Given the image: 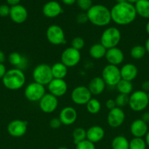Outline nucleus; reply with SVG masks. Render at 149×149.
<instances>
[{"mask_svg":"<svg viewBox=\"0 0 149 149\" xmlns=\"http://www.w3.org/2000/svg\"><path fill=\"white\" fill-rule=\"evenodd\" d=\"M111 20L120 26H126L133 23L137 13L132 4L127 2L117 3L110 10Z\"/></svg>","mask_w":149,"mask_h":149,"instance_id":"f257e3e1","label":"nucleus"},{"mask_svg":"<svg viewBox=\"0 0 149 149\" xmlns=\"http://www.w3.org/2000/svg\"><path fill=\"white\" fill-rule=\"evenodd\" d=\"M89 21L99 27H104L111 22L110 10L102 4H94L86 12Z\"/></svg>","mask_w":149,"mask_h":149,"instance_id":"f03ea898","label":"nucleus"},{"mask_svg":"<svg viewBox=\"0 0 149 149\" xmlns=\"http://www.w3.org/2000/svg\"><path fill=\"white\" fill-rule=\"evenodd\" d=\"M1 81L4 87L8 90H18L24 86L26 77L23 71L15 68L7 71Z\"/></svg>","mask_w":149,"mask_h":149,"instance_id":"7ed1b4c3","label":"nucleus"},{"mask_svg":"<svg viewBox=\"0 0 149 149\" xmlns=\"http://www.w3.org/2000/svg\"><path fill=\"white\" fill-rule=\"evenodd\" d=\"M121 39V33L118 29L115 27L107 28L100 37V43L108 49L116 47Z\"/></svg>","mask_w":149,"mask_h":149,"instance_id":"20e7f679","label":"nucleus"},{"mask_svg":"<svg viewBox=\"0 0 149 149\" xmlns=\"http://www.w3.org/2000/svg\"><path fill=\"white\" fill-rule=\"evenodd\" d=\"M148 104L149 99L148 93L142 90L133 92L129 95V106L133 111H143L148 107Z\"/></svg>","mask_w":149,"mask_h":149,"instance_id":"39448f33","label":"nucleus"},{"mask_svg":"<svg viewBox=\"0 0 149 149\" xmlns=\"http://www.w3.org/2000/svg\"><path fill=\"white\" fill-rule=\"evenodd\" d=\"M34 81L37 82L42 85H48L53 80L51 66L45 63H41L37 65L32 72Z\"/></svg>","mask_w":149,"mask_h":149,"instance_id":"423d86ee","label":"nucleus"},{"mask_svg":"<svg viewBox=\"0 0 149 149\" xmlns=\"http://www.w3.org/2000/svg\"><path fill=\"white\" fill-rule=\"evenodd\" d=\"M101 77L103 79L106 85L110 87L116 86V84L121 79L120 68L117 65L108 64L102 69Z\"/></svg>","mask_w":149,"mask_h":149,"instance_id":"0eeeda50","label":"nucleus"},{"mask_svg":"<svg viewBox=\"0 0 149 149\" xmlns=\"http://www.w3.org/2000/svg\"><path fill=\"white\" fill-rule=\"evenodd\" d=\"M45 94V86L35 81L28 84L24 90L25 97L31 102H39Z\"/></svg>","mask_w":149,"mask_h":149,"instance_id":"6e6552de","label":"nucleus"},{"mask_svg":"<svg viewBox=\"0 0 149 149\" xmlns=\"http://www.w3.org/2000/svg\"><path fill=\"white\" fill-rule=\"evenodd\" d=\"M46 38L51 45H61L66 43L64 30L58 25H51L47 29Z\"/></svg>","mask_w":149,"mask_h":149,"instance_id":"1a4fd4ad","label":"nucleus"},{"mask_svg":"<svg viewBox=\"0 0 149 149\" xmlns=\"http://www.w3.org/2000/svg\"><path fill=\"white\" fill-rule=\"evenodd\" d=\"M81 60V54L79 50L72 47H67L62 52L61 55V62L67 68H72L80 63Z\"/></svg>","mask_w":149,"mask_h":149,"instance_id":"9d476101","label":"nucleus"},{"mask_svg":"<svg viewBox=\"0 0 149 149\" xmlns=\"http://www.w3.org/2000/svg\"><path fill=\"white\" fill-rule=\"evenodd\" d=\"M92 97L88 87L80 85L73 89L71 93V99L74 103L80 106L86 105Z\"/></svg>","mask_w":149,"mask_h":149,"instance_id":"9b49d317","label":"nucleus"},{"mask_svg":"<svg viewBox=\"0 0 149 149\" xmlns=\"http://www.w3.org/2000/svg\"><path fill=\"white\" fill-rule=\"evenodd\" d=\"M28 128L27 121L21 119H15L11 121L7 125V132L14 138H20L26 134Z\"/></svg>","mask_w":149,"mask_h":149,"instance_id":"f8f14e48","label":"nucleus"},{"mask_svg":"<svg viewBox=\"0 0 149 149\" xmlns=\"http://www.w3.org/2000/svg\"><path fill=\"white\" fill-rule=\"evenodd\" d=\"M58 97L51 93H46L39 101L40 110L45 113H51L55 111L58 108Z\"/></svg>","mask_w":149,"mask_h":149,"instance_id":"ddd939ff","label":"nucleus"},{"mask_svg":"<svg viewBox=\"0 0 149 149\" xmlns=\"http://www.w3.org/2000/svg\"><path fill=\"white\" fill-rule=\"evenodd\" d=\"M125 120V113L121 108L115 107L109 111L107 122L108 125L112 128H118L123 125Z\"/></svg>","mask_w":149,"mask_h":149,"instance_id":"4468645a","label":"nucleus"},{"mask_svg":"<svg viewBox=\"0 0 149 149\" xmlns=\"http://www.w3.org/2000/svg\"><path fill=\"white\" fill-rule=\"evenodd\" d=\"M48 89L49 90V93L58 97L64 95L67 93L68 86L64 79H53L52 81L48 84Z\"/></svg>","mask_w":149,"mask_h":149,"instance_id":"2eb2a0df","label":"nucleus"},{"mask_svg":"<svg viewBox=\"0 0 149 149\" xmlns=\"http://www.w3.org/2000/svg\"><path fill=\"white\" fill-rule=\"evenodd\" d=\"M14 23L21 24L24 23L28 17V11L25 7L20 4L12 6L9 15Z\"/></svg>","mask_w":149,"mask_h":149,"instance_id":"dca6fc26","label":"nucleus"},{"mask_svg":"<svg viewBox=\"0 0 149 149\" xmlns=\"http://www.w3.org/2000/svg\"><path fill=\"white\" fill-rule=\"evenodd\" d=\"M59 119L62 125H72L76 122L77 118V113L75 109L72 106H67L61 110L59 113Z\"/></svg>","mask_w":149,"mask_h":149,"instance_id":"f3484780","label":"nucleus"},{"mask_svg":"<svg viewBox=\"0 0 149 149\" xmlns=\"http://www.w3.org/2000/svg\"><path fill=\"white\" fill-rule=\"evenodd\" d=\"M63 13V9L58 2L56 1H50L44 4L42 7V13L48 18H54Z\"/></svg>","mask_w":149,"mask_h":149,"instance_id":"a211bd4d","label":"nucleus"},{"mask_svg":"<svg viewBox=\"0 0 149 149\" xmlns=\"http://www.w3.org/2000/svg\"><path fill=\"white\" fill-rule=\"evenodd\" d=\"M105 58L109 64L118 66L124 61V54L121 49L116 47L107 49Z\"/></svg>","mask_w":149,"mask_h":149,"instance_id":"6ab92c4d","label":"nucleus"},{"mask_svg":"<svg viewBox=\"0 0 149 149\" xmlns=\"http://www.w3.org/2000/svg\"><path fill=\"white\" fill-rule=\"evenodd\" d=\"M148 132V124L143 122L141 119H137L132 122L130 125V132L134 138H142L145 137Z\"/></svg>","mask_w":149,"mask_h":149,"instance_id":"aec40b11","label":"nucleus"},{"mask_svg":"<svg viewBox=\"0 0 149 149\" xmlns=\"http://www.w3.org/2000/svg\"><path fill=\"white\" fill-rule=\"evenodd\" d=\"M105 135L103 128L99 125L90 127L86 130V139L93 143H96L102 141Z\"/></svg>","mask_w":149,"mask_h":149,"instance_id":"412c9836","label":"nucleus"},{"mask_svg":"<svg viewBox=\"0 0 149 149\" xmlns=\"http://www.w3.org/2000/svg\"><path fill=\"white\" fill-rule=\"evenodd\" d=\"M121 79L131 81L137 77L138 69L137 67L133 63H127L120 68Z\"/></svg>","mask_w":149,"mask_h":149,"instance_id":"4be33fe9","label":"nucleus"},{"mask_svg":"<svg viewBox=\"0 0 149 149\" xmlns=\"http://www.w3.org/2000/svg\"><path fill=\"white\" fill-rule=\"evenodd\" d=\"M105 87L106 84L101 77H96L91 79L88 86L90 93L93 95H99L102 94L105 91Z\"/></svg>","mask_w":149,"mask_h":149,"instance_id":"5701e85b","label":"nucleus"},{"mask_svg":"<svg viewBox=\"0 0 149 149\" xmlns=\"http://www.w3.org/2000/svg\"><path fill=\"white\" fill-rule=\"evenodd\" d=\"M8 61L12 65L22 71L24 70L28 63L26 58L17 52H13L9 55Z\"/></svg>","mask_w":149,"mask_h":149,"instance_id":"b1692460","label":"nucleus"},{"mask_svg":"<svg viewBox=\"0 0 149 149\" xmlns=\"http://www.w3.org/2000/svg\"><path fill=\"white\" fill-rule=\"evenodd\" d=\"M51 71H52L53 79H64L67 75L68 68L61 62H57L52 65Z\"/></svg>","mask_w":149,"mask_h":149,"instance_id":"393cba45","label":"nucleus"},{"mask_svg":"<svg viewBox=\"0 0 149 149\" xmlns=\"http://www.w3.org/2000/svg\"><path fill=\"white\" fill-rule=\"evenodd\" d=\"M134 7L137 15L143 18L149 19V0H138Z\"/></svg>","mask_w":149,"mask_h":149,"instance_id":"a878e982","label":"nucleus"},{"mask_svg":"<svg viewBox=\"0 0 149 149\" xmlns=\"http://www.w3.org/2000/svg\"><path fill=\"white\" fill-rule=\"evenodd\" d=\"M107 49L101 43H96L91 46L89 49V55L92 58L99 60L105 57Z\"/></svg>","mask_w":149,"mask_h":149,"instance_id":"bb28decb","label":"nucleus"},{"mask_svg":"<svg viewBox=\"0 0 149 149\" xmlns=\"http://www.w3.org/2000/svg\"><path fill=\"white\" fill-rule=\"evenodd\" d=\"M112 149H129V141L123 135H118L112 139Z\"/></svg>","mask_w":149,"mask_h":149,"instance_id":"cd10ccee","label":"nucleus"},{"mask_svg":"<svg viewBox=\"0 0 149 149\" xmlns=\"http://www.w3.org/2000/svg\"><path fill=\"white\" fill-rule=\"evenodd\" d=\"M115 87H116L117 90L120 94H125L130 95L132 93L133 84L131 81L121 79Z\"/></svg>","mask_w":149,"mask_h":149,"instance_id":"c85d7f7f","label":"nucleus"},{"mask_svg":"<svg viewBox=\"0 0 149 149\" xmlns=\"http://www.w3.org/2000/svg\"><path fill=\"white\" fill-rule=\"evenodd\" d=\"M86 109L91 114H96L101 110V103L96 98H91V100L86 103Z\"/></svg>","mask_w":149,"mask_h":149,"instance_id":"c756f323","label":"nucleus"},{"mask_svg":"<svg viewBox=\"0 0 149 149\" xmlns=\"http://www.w3.org/2000/svg\"><path fill=\"white\" fill-rule=\"evenodd\" d=\"M145 54V48L143 45H135L130 50V55H131V57L133 59L135 60L142 59L143 58H144Z\"/></svg>","mask_w":149,"mask_h":149,"instance_id":"7c9ffc66","label":"nucleus"},{"mask_svg":"<svg viewBox=\"0 0 149 149\" xmlns=\"http://www.w3.org/2000/svg\"><path fill=\"white\" fill-rule=\"evenodd\" d=\"M73 142L75 145L86 140V130L83 127H77L72 132Z\"/></svg>","mask_w":149,"mask_h":149,"instance_id":"2f4dec72","label":"nucleus"},{"mask_svg":"<svg viewBox=\"0 0 149 149\" xmlns=\"http://www.w3.org/2000/svg\"><path fill=\"white\" fill-rule=\"evenodd\" d=\"M146 147L145 139L142 138H133L129 141V149H146Z\"/></svg>","mask_w":149,"mask_h":149,"instance_id":"473e14b6","label":"nucleus"},{"mask_svg":"<svg viewBox=\"0 0 149 149\" xmlns=\"http://www.w3.org/2000/svg\"><path fill=\"white\" fill-rule=\"evenodd\" d=\"M129 95L119 93L115 99L116 107L123 108L127 105H129Z\"/></svg>","mask_w":149,"mask_h":149,"instance_id":"72a5a7b5","label":"nucleus"},{"mask_svg":"<svg viewBox=\"0 0 149 149\" xmlns=\"http://www.w3.org/2000/svg\"><path fill=\"white\" fill-rule=\"evenodd\" d=\"M85 46V40L82 37L77 36L73 38L71 42V47L77 50L80 51Z\"/></svg>","mask_w":149,"mask_h":149,"instance_id":"f704fd0d","label":"nucleus"},{"mask_svg":"<svg viewBox=\"0 0 149 149\" xmlns=\"http://www.w3.org/2000/svg\"><path fill=\"white\" fill-rule=\"evenodd\" d=\"M76 3L80 10L86 12L92 6V0H76Z\"/></svg>","mask_w":149,"mask_h":149,"instance_id":"c9c22d12","label":"nucleus"},{"mask_svg":"<svg viewBox=\"0 0 149 149\" xmlns=\"http://www.w3.org/2000/svg\"><path fill=\"white\" fill-rule=\"evenodd\" d=\"M75 149H96V147L94 143L86 139L75 145Z\"/></svg>","mask_w":149,"mask_h":149,"instance_id":"e433bc0d","label":"nucleus"},{"mask_svg":"<svg viewBox=\"0 0 149 149\" xmlns=\"http://www.w3.org/2000/svg\"><path fill=\"white\" fill-rule=\"evenodd\" d=\"M61 125H62V123H61L59 118H53V119H51L49 122L50 127L52 128V129L53 130H56L60 128Z\"/></svg>","mask_w":149,"mask_h":149,"instance_id":"4c0bfd02","label":"nucleus"},{"mask_svg":"<svg viewBox=\"0 0 149 149\" xmlns=\"http://www.w3.org/2000/svg\"><path fill=\"white\" fill-rule=\"evenodd\" d=\"M10 7L7 4H1L0 5V17H7L10 15Z\"/></svg>","mask_w":149,"mask_h":149,"instance_id":"58836bf2","label":"nucleus"},{"mask_svg":"<svg viewBox=\"0 0 149 149\" xmlns=\"http://www.w3.org/2000/svg\"><path fill=\"white\" fill-rule=\"evenodd\" d=\"M87 21H89V19H88V16L86 13H80L77 16V22L79 24H84Z\"/></svg>","mask_w":149,"mask_h":149,"instance_id":"ea45409f","label":"nucleus"},{"mask_svg":"<svg viewBox=\"0 0 149 149\" xmlns=\"http://www.w3.org/2000/svg\"><path fill=\"white\" fill-rule=\"evenodd\" d=\"M105 106H106V108L109 111L115 109V108L116 107L115 100H113V99H109V100H108L106 101V103H105Z\"/></svg>","mask_w":149,"mask_h":149,"instance_id":"a19ab883","label":"nucleus"},{"mask_svg":"<svg viewBox=\"0 0 149 149\" xmlns=\"http://www.w3.org/2000/svg\"><path fill=\"white\" fill-rule=\"evenodd\" d=\"M6 72H7V70H6L5 65L3 63H0V80L2 79Z\"/></svg>","mask_w":149,"mask_h":149,"instance_id":"79ce46f5","label":"nucleus"},{"mask_svg":"<svg viewBox=\"0 0 149 149\" xmlns=\"http://www.w3.org/2000/svg\"><path fill=\"white\" fill-rule=\"evenodd\" d=\"M142 87V90L145 93H148L149 92V80H147V81H143V84L141 85Z\"/></svg>","mask_w":149,"mask_h":149,"instance_id":"37998d69","label":"nucleus"},{"mask_svg":"<svg viewBox=\"0 0 149 149\" xmlns=\"http://www.w3.org/2000/svg\"><path fill=\"white\" fill-rule=\"evenodd\" d=\"M141 119L145 123H149V112H145L142 115Z\"/></svg>","mask_w":149,"mask_h":149,"instance_id":"c03bdc74","label":"nucleus"},{"mask_svg":"<svg viewBox=\"0 0 149 149\" xmlns=\"http://www.w3.org/2000/svg\"><path fill=\"white\" fill-rule=\"evenodd\" d=\"M20 0H7V2L9 5H11L12 6H15V5H17V4H19L20 3Z\"/></svg>","mask_w":149,"mask_h":149,"instance_id":"a18cd8bd","label":"nucleus"},{"mask_svg":"<svg viewBox=\"0 0 149 149\" xmlns=\"http://www.w3.org/2000/svg\"><path fill=\"white\" fill-rule=\"evenodd\" d=\"M5 54L4 53V52L2 50L0 49V63H4V62L5 61Z\"/></svg>","mask_w":149,"mask_h":149,"instance_id":"49530a36","label":"nucleus"},{"mask_svg":"<svg viewBox=\"0 0 149 149\" xmlns=\"http://www.w3.org/2000/svg\"><path fill=\"white\" fill-rule=\"evenodd\" d=\"M61 1L66 5H72L76 2V0H61Z\"/></svg>","mask_w":149,"mask_h":149,"instance_id":"de8ad7c7","label":"nucleus"},{"mask_svg":"<svg viewBox=\"0 0 149 149\" xmlns=\"http://www.w3.org/2000/svg\"><path fill=\"white\" fill-rule=\"evenodd\" d=\"M144 47H145V48L146 52H148V53L149 54V37L146 39Z\"/></svg>","mask_w":149,"mask_h":149,"instance_id":"09e8293b","label":"nucleus"},{"mask_svg":"<svg viewBox=\"0 0 149 149\" xmlns=\"http://www.w3.org/2000/svg\"><path fill=\"white\" fill-rule=\"evenodd\" d=\"M145 141L147 146L149 147V130H148V132H147V134H146L145 136Z\"/></svg>","mask_w":149,"mask_h":149,"instance_id":"8fccbe9b","label":"nucleus"},{"mask_svg":"<svg viewBox=\"0 0 149 149\" xmlns=\"http://www.w3.org/2000/svg\"><path fill=\"white\" fill-rule=\"evenodd\" d=\"M138 1V0H126V1H127V2H128V3H130V4H135L136 2H137V1Z\"/></svg>","mask_w":149,"mask_h":149,"instance_id":"3c124183","label":"nucleus"},{"mask_svg":"<svg viewBox=\"0 0 149 149\" xmlns=\"http://www.w3.org/2000/svg\"><path fill=\"white\" fill-rule=\"evenodd\" d=\"M145 31H146V32H147L148 34L149 35V20L145 26Z\"/></svg>","mask_w":149,"mask_h":149,"instance_id":"603ef678","label":"nucleus"},{"mask_svg":"<svg viewBox=\"0 0 149 149\" xmlns=\"http://www.w3.org/2000/svg\"><path fill=\"white\" fill-rule=\"evenodd\" d=\"M117 3H121V2H125L126 0H116Z\"/></svg>","mask_w":149,"mask_h":149,"instance_id":"864d4df0","label":"nucleus"},{"mask_svg":"<svg viewBox=\"0 0 149 149\" xmlns=\"http://www.w3.org/2000/svg\"><path fill=\"white\" fill-rule=\"evenodd\" d=\"M57 149H69V148H67V147H65V146H61V147H59V148H57Z\"/></svg>","mask_w":149,"mask_h":149,"instance_id":"5fc2aeb1","label":"nucleus"},{"mask_svg":"<svg viewBox=\"0 0 149 149\" xmlns=\"http://www.w3.org/2000/svg\"><path fill=\"white\" fill-rule=\"evenodd\" d=\"M148 99H149V92L148 93Z\"/></svg>","mask_w":149,"mask_h":149,"instance_id":"6e6d98bb","label":"nucleus"}]
</instances>
